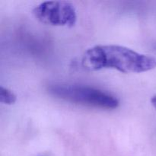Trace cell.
<instances>
[{"instance_id":"1","label":"cell","mask_w":156,"mask_h":156,"mask_svg":"<svg viewBox=\"0 0 156 156\" xmlns=\"http://www.w3.org/2000/svg\"><path fill=\"white\" fill-rule=\"evenodd\" d=\"M82 65L89 71L114 69L123 73H140L155 69L156 59L123 46L98 45L85 51Z\"/></svg>"},{"instance_id":"2","label":"cell","mask_w":156,"mask_h":156,"mask_svg":"<svg viewBox=\"0 0 156 156\" xmlns=\"http://www.w3.org/2000/svg\"><path fill=\"white\" fill-rule=\"evenodd\" d=\"M47 90L57 98L91 108L114 109L120 104L118 99L113 94L85 85L55 83L49 85Z\"/></svg>"},{"instance_id":"3","label":"cell","mask_w":156,"mask_h":156,"mask_svg":"<svg viewBox=\"0 0 156 156\" xmlns=\"http://www.w3.org/2000/svg\"><path fill=\"white\" fill-rule=\"evenodd\" d=\"M33 15L41 23L53 26L73 27L77 20L75 6L66 1H47L34 9Z\"/></svg>"},{"instance_id":"4","label":"cell","mask_w":156,"mask_h":156,"mask_svg":"<svg viewBox=\"0 0 156 156\" xmlns=\"http://www.w3.org/2000/svg\"><path fill=\"white\" fill-rule=\"evenodd\" d=\"M17 100V97L13 91L3 86L0 87V102L5 105H13Z\"/></svg>"},{"instance_id":"5","label":"cell","mask_w":156,"mask_h":156,"mask_svg":"<svg viewBox=\"0 0 156 156\" xmlns=\"http://www.w3.org/2000/svg\"><path fill=\"white\" fill-rule=\"evenodd\" d=\"M151 103H152V106L155 108V109H156V95H154L153 97H152V98H151Z\"/></svg>"}]
</instances>
